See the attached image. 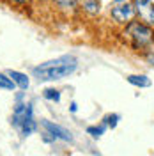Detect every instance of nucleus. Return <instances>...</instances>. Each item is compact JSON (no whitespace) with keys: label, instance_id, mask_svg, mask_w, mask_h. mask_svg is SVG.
I'll use <instances>...</instances> for the list:
<instances>
[{"label":"nucleus","instance_id":"f257e3e1","mask_svg":"<svg viewBox=\"0 0 154 156\" xmlns=\"http://www.w3.org/2000/svg\"><path fill=\"white\" fill-rule=\"evenodd\" d=\"M75 69H76V60H75V57L64 55V57L43 62L41 66L34 68V75L41 82H53V80H60V78H66L69 75H73Z\"/></svg>","mask_w":154,"mask_h":156},{"label":"nucleus","instance_id":"f03ea898","mask_svg":"<svg viewBox=\"0 0 154 156\" xmlns=\"http://www.w3.org/2000/svg\"><path fill=\"white\" fill-rule=\"evenodd\" d=\"M128 32L133 36L136 44H140V46H144L147 43H151V39H152V32L151 29L144 25V23H140V21H133V23H129V27H128Z\"/></svg>","mask_w":154,"mask_h":156},{"label":"nucleus","instance_id":"7ed1b4c3","mask_svg":"<svg viewBox=\"0 0 154 156\" xmlns=\"http://www.w3.org/2000/svg\"><path fill=\"white\" fill-rule=\"evenodd\" d=\"M110 14L119 23H128V21H131L133 16H135V7L131 4H128V2L126 4H117L115 7H112Z\"/></svg>","mask_w":154,"mask_h":156},{"label":"nucleus","instance_id":"20e7f679","mask_svg":"<svg viewBox=\"0 0 154 156\" xmlns=\"http://www.w3.org/2000/svg\"><path fill=\"white\" fill-rule=\"evenodd\" d=\"M41 124L48 131V135H51L53 138H60L64 142H73V135H71V131H68L66 128L58 126V124H53L50 121H41Z\"/></svg>","mask_w":154,"mask_h":156},{"label":"nucleus","instance_id":"39448f33","mask_svg":"<svg viewBox=\"0 0 154 156\" xmlns=\"http://www.w3.org/2000/svg\"><path fill=\"white\" fill-rule=\"evenodd\" d=\"M32 115V105H29V103H19V105H16L14 107V112H12V124L16 128H19L27 119H30Z\"/></svg>","mask_w":154,"mask_h":156},{"label":"nucleus","instance_id":"423d86ee","mask_svg":"<svg viewBox=\"0 0 154 156\" xmlns=\"http://www.w3.org/2000/svg\"><path fill=\"white\" fill-rule=\"evenodd\" d=\"M138 12H140V16L144 21H147L149 25H154V5L149 2V4H144V5H138L136 7Z\"/></svg>","mask_w":154,"mask_h":156},{"label":"nucleus","instance_id":"0eeeda50","mask_svg":"<svg viewBox=\"0 0 154 156\" xmlns=\"http://www.w3.org/2000/svg\"><path fill=\"white\" fill-rule=\"evenodd\" d=\"M128 82H129L131 85L140 87V89H145V87H151V85H152V82L145 76V75H129V76H128Z\"/></svg>","mask_w":154,"mask_h":156},{"label":"nucleus","instance_id":"6e6552de","mask_svg":"<svg viewBox=\"0 0 154 156\" xmlns=\"http://www.w3.org/2000/svg\"><path fill=\"white\" fill-rule=\"evenodd\" d=\"M7 75H9L12 80H14V83L16 85H19V89H29V78H27V75H23V73H19V71H12V69H9L7 71Z\"/></svg>","mask_w":154,"mask_h":156},{"label":"nucleus","instance_id":"1a4fd4ad","mask_svg":"<svg viewBox=\"0 0 154 156\" xmlns=\"http://www.w3.org/2000/svg\"><path fill=\"white\" fill-rule=\"evenodd\" d=\"M19 131H21V135L23 136H29V135H32L36 129H37V124H36V121H34V117H30V119H27L21 126L18 128Z\"/></svg>","mask_w":154,"mask_h":156},{"label":"nucleus","instance_id":"9d476101","mask_svg":"<svg viewBox=\"0 0 154 156\" xmlns=\"http://www.w3.org/2000/svg\"><path fill=\"white\" fill-rule=\"evenodd\" d=\"M0 87H2V89H7V90H14L16 83H14V80H12L9 75L0 73Z\"/></svg>","mask_w":154,"mask_h":156},{"label":"nucleus","instance_id":"9b49d317","mask_svg":"<svg viewBox=\"0 0 154 156\" xmlns=\"http://www.w3.org/2000/svg\"><path fill=\"white\" fill-rule=\"evenodd\" d=\"M105 129H106V124L103 122L101 126H89V128H87V133H89V135H92L94 138H97V136H101L103 133H105Z\"/></svg>","mask_w":154,"mask_h":156},{"label":"nucleus","instance_id":"f8f14e48","mask_svg":"<svg viewBox=\"0 0 154 156\" xmlns=\"http://www.w3.org/2000/svg\"><path fill=\"white\" fill-rule=\"evenodd\" d=\"M119 119H121V115H119V114H108V115H105L103 122H105L106 126H110V128H115L117 122H119Z\"/></svg>","mask_w":154,"mask_h":156},{"label":"nucleus","instance_id":"ddd939ff","mask_svg":"<svg viewBox=\"0 0 154 156\" xmlns=\"http://www.w3.org/2000/svg\"><path fill=\"white\" fill-rule=\"evenodd\" d=\"M83 7H85L89 12H97L99 11V4H97V0H83Z\"/></svg>","mask_w":154,"mask_h":156},{"label":"nucleus","instance_id":"4468645a","mask_svg":"<svg viewBox=\"0 0 154 156\" xmlns=\"http://www.w3.org/2000/svg\"><path fill=\"white\" fill-rule=\"evenodd\" d=\"M44 98L51 99V101H60V92H58L57 89H46L44 90Z\"/></svg>","mask_w":154,"mask_h":156},{"label":"nucleus","instance_id":"2eb2a0df","mask_svg":"<svg viewBox=\"0 0 154 156\" xmlns=\"http://www.w3.org/2000/svg\"><path fill=\"white\" fill-rule=\"evenodd\" d=\"M55 4L60 7H73L76 4V0H55Z\"/></svg>","mask_w":154,"mask_h":156},{"label":"nucleus","instance_id":"dca6fc26","mask_svg":"<svg viewBox=\"0 0 154 156\" xmlns=\"http://www.w3.org/2000/svg\"><path fill=\"white\" fill-rule=\"evenodd\" d=\"M14 2H18V4H27V2H30V0H14Z\"/></svg>","mask_w":154,"mask_h":156},{"label":"nucleus","instance_id":"f3484780","mask_svg":"<svg viewBox=\"0 0 154 156\" xmlns=\"http://www.w3.org/2000/svg\"><path fill=\"white\" fill-rule=\"evenodd\" d=\"M115 2H117V4H121V2H124V0H115Z\"/></svg>","mask_w":154,"mask_h":156}]
</instances>
